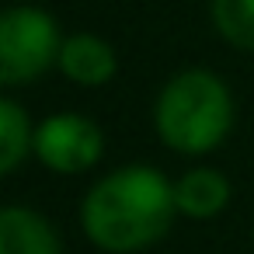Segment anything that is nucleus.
I'll use <instances>...</instances> for the list:
<instances>
[{
	"label": "nucleus",
	"instance_id": "f257e3e1",
	"mask_svg": "<svg viewBox=\"0 0 254 254\" xmlns=\"http://www.w3.org/2000/svg\"><path fill=\"white\" fill-rule=\"evenodd\" d=\"M178 216L174 185L150 164H126L91 185L80 205L87 240L108 254H136L164 240Z\"/></svg>",
	"mask_w": 254,
	"mask_h": 254
},
{
	"label": "nucleus",
	"instance_id": "f03ea898",
	"mask_svg": "<svg viewBox=\"0 0 254 254\" xmlns=\"http://www.w3.org/2000/svg\"><path fill=\"white\" fill-rule=\"evenodd\" d=\"M233 126L230 87L209 70H185L164 84L153 105V129L174 153H212Z\"/></svg>",
	"mask_w": 254,
	"mask_h": 254
},
{
	"label": "nucleus",
	"instance_id": "7ed1b4c3",
	"mask_svg": "<svg viewBox=\"0 0 254 254\" xmlns=\"http://www.w3.org/2000/svg\"><path fill=\"white\" fill-rule=\"evenodd\" d=\"M60 25L35 4L0 11V87L39 80L60 60Z\"/></svg>",
	"mask_w": 254,
	"mask_h": 254
},
{
	"label": "nucleus",
	"instance_id": "20e7f679",
	"mask_svg": "<svg viewBox=\"0 0 254 254\" xmlns=\"http://www.w3.org/2000/svg\"><path fill=\"white\" fill-rule=\"evenodd\" d=\"M32 153L53 174H80L101 160L105 132L80 112H56L35 126Z\"/></svg>",
	"mask_w": 254,
	"mask_h": 254
},
{
	"label": "nucleus",
	"instance_id": "39448f33",
	"mask_svg": "<svg viewBox=\"0 0 254 254\" xmlns=\"http://www.w3.org/2000/svg\"><path fill=\"white\" fill-rule=\"evenodd\" d=\"M60 73L80 87H105L115 70H119V60H115V49L101 39V35H91V32H77L70 39H63L60 46V60H56Z\"/></svg>",
	"mask_w": 254,
	"mask_h": 254
},
{
	"label": "nucleus",
	"instance_id": "423d86ee",
	"mask_svg": "<svg viewBox=\"0 0 254 254\" xmlns=\"http://www.w3.org/2000/svg\"><path fill=\"white\" fill-rule=\"evenodd\" d=\"M0 254H63V244L42 212L0 205Z\"/></svg>",
	"mask_w": 254,
	"mask_h": 254
},
{
	"label": "nucleus",
	"instance_id": "0eeeda50",
	"mask_svg": "<svg viewBox=\"0 0 254 254\" xmlns=\"http://www.w3.org/2000/svg\"><path fill=\"white\" fill-rule=\"evenodd\" d=\"M174 202L181 216L212 219L230 205V181L216 167H191L174 181Z\"/></svg>",
	"mask_w": 254,
	"mask_h": 254
},
{
	"label": "nucleus",
	"instance_id": "6e6552de",
	"mask_svg": "<svg viewBox=\"0 0 254 254\" xmlns=\"http://www.w3.org/2000/svg\"><path fill=\"white\" fill-rule=\"evenodd\" d=\"M32 139L35 129L28 122V112L11 98H0V178L14 174L25 164V157L32 153Z\"/></svg>",
	"mask_w": 254,
	"mask_h": 254
},
{
	"label": "nucleus",
	"instance_id": "1a4fd4ad",
	"mask_svg": "<svg viewBox=\"0 0 254 254\" xmlns=\"http://www.w3.org/2000/svg\"><path fill=\"white\" fill-rule=\"evenodd\" d=\"M212 28L237 49L254 53V0H212Z\"/></svg>",
	"mask_w": 254,
	"mask_h": 254
}]
</instances>
